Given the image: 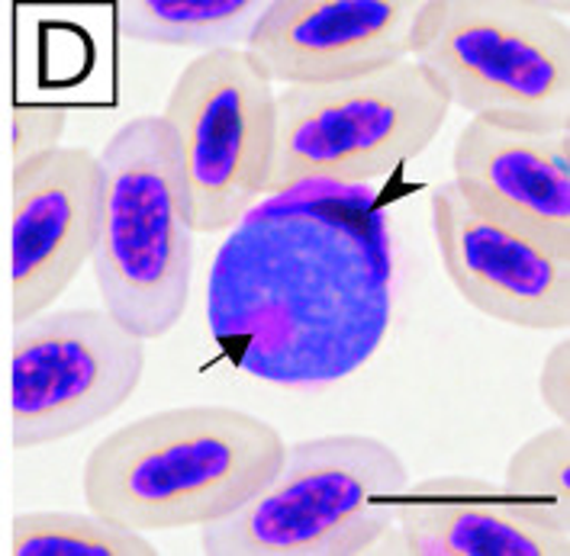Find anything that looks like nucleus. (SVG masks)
Wrapping results in <instances>:
<instances>
[{
    "label": "nucleus",
    "mask_w": 570,
    "mask_h": 556,
    "mask_svg": "<svg viewBox=\"0 0 570 556\" xmlns=\"http://www.w3.org/2000/svg\"><path fill=\"white\" fill-rule=\"evenodd\" d=\"M146 345L104 306L46 309L13 325V447L59 444L117 415L142 383Z\"/></svg>",
    "instance_id": "obj_8"
},
{
    "label": "nucleus",
    "mask_w": 570,
    "mask_h": 556,
    "mask_svg": "<svg viewBox=\"0 0 570 556\" xmlns=\"http://www.w3.org/2000/svg\"><path fill=\"white\" fill-rule=\"evenodd\" d=\"M268 197L301 187H371L416 161L451 113L449 93L413 59L330 88L274 90Z\"/></svg>",
    "instance_id": "obj_5"
},
{
    "label": "nucleus",
    "mask_w": 570,
    "mask_h": 556,
    "mask_svg": "<svg viewBox=\"0 0 570 556\" xmlns=\"http://www.w3.org/2000/svg\"><path fill=\"white\" fill-rule=\"evenodd\" d=\"M396 241L374 187H301L255 206L219 245L207 325L258 383L326 389L381 351L396 309Z\"/></svg>",
    "instance_id": "obj_1"
},
{
    "label": "nucleus",
    "mask_w": 570,
    "mask_h": 556,
    "mask_svg": "<svg viewBox=\"0 0 570 556\" xmlns=\"http://www.w3.org/2000/svg\"><path fill=\"white\" fill-rule=\"evenodd\" d=\"M451 183L487 219L570 255V126L474 117L451 148Z\"/></svg>",
    "instance_id": "obj_12"
},
{
    "label": "nucleus",
    "mask_w": 570,
    "mask_h": 556,
    "mask_svg": "<svg viewBox=\"0 0 570 556\" xmlns=\"http://www.w3.org/2000/svg\"><path fill=\"white\" fill-rule=\"evenodd\" d=\"M281 431L233 406L142 415L94 444L81 469L88 512L132 530L204 527L239 512L281 469Z\"/></svg>",
    "instance_id": "obj_2"
},
{
    "label": "nucleus",
    "mask_w": 570,
    "mask_h": 556,
    "mask_svg": "<svg viewBox=\"0 0 570 556\" xmlns=\"http://www.w3.org/2000/svg\"><path fill=\"white\" fill-rule=\"evenodd\" d=\"M268 0H126L117 7L122 39L151 49H242Z\"/></svg>",
    "instance_id": "obj_14"
},
{
    "label": "nucleus",
    "mask_w": 570,
    "mask_h": 556,
    "mask_svg": "<svg viewBox=\"0 0 570 556\" xmlns=\"http://www.w3.org/2000/svg\"><path fill=\"white\" fill-rule=\"evenodd\" d=\"M410 59L471 119L570 126V23L548 3L422 0Z\"/></svg>",
    "instance_id": "obj_6"
},
{
    "label": "nucleus",
    "mask_w": 570,
    "mask_h": 556,
    "mask_svg": "<svg viewBox=\"0 0 570 556\" xmlns=\"http://www.w3.org/2000/svg\"><path fill=\"white\" fill-rule=\"evenodd\" d=\"M100 229L90 255L100 306L142 341L171 335L194 280V219L168 122L132 117L100 148Z\"/></svg>",
    "instance_id": "obj_3"
},
{
    "label": "nucleus",
    "mask_w": 570,
    "mask_h": 556,
    "mask_svg": "<svg viewBox=\"0 0 570 556\" xmlns=\"http://www.w3.org/2000/svg\"><path fill=\"white\" fill-rule=\"evenodd\" d=\"M406 464L374 435L284 447L281 469L239 512L200 527L207 556H361L393 527Z\"/></svg>",
    "instance_id": "obj_4"
},
{
    "label": "nucleus",
    "mask_w": 570,
    "mask_h": 556,
    "mask_svg": "<svg viewBox=\"0 0 570 556\" xmlns=\"http://www.w3.org/2000/svg\"><path fill=\"white\" fill-rule=\"evenodd\" d=\"M13 556H155L142 530L94 512H20L10 527Z\"/></svg>",
    "instance_id": "obj_16"
},
{
    "label": "nucleus",
    "mask_w": 570,
    "mask_h": 556,
    "mask_svg": "<svg viewBox=\"0 0 570 556\" xmlns=\"http://www.w3.org/2000/svg\"><path fill=\"white\" fill-rule=\"evenodd\" d=\"M387 556H570V534L548 530L512 505L500 483L445 473L410 483L396 498Z\"/></svg>",
    "instance_id": "obj_13"
},
{
    "label": "nucleus",
    "mask_w": 570,
    "mask_h": 556,
    "mask_svg": "<svg viewBox=\"0 0 570 556\" xmlns=\"http://www.w3.org/2000/svg\"><path fill=\"white\" fill-rule=\"evenodd\" d=\"M422 0H268L245 56L271 85L330 88L413 56Z\"/></svg>",
    "instance_id": "obj_10"
},
{
    "label": "nucleus",
    "mask_w": 570,
    "mask_h": 556,
    "mask_svg": "<svg viewBox=\"0 0 570 556\" xmlns=\"http://www.w3.org/2000/svg\"><path fill=\"white\" fill-rule=\"evenodd\" d=\"M539 399L558 425H570V335L551 345L539 367Z\"/></svg>",
    "instance_id": "obj_18"
},
{
    "label": "nucleus",
    "mask_w": 570,
    "mask_h": 556,
    "mask_svg": "<svg viewBox=\"0 0 570 556\" xmlns=\"http://www.w3.org/2000/svg\"><path fill=\"white\" fill-rule=\"evenodd\" d=\"M500 486L525 518L570 534V425L522 440L507 460Z\"/></svg>",
    "instance_id": "obj_15"
},
{
    "label": "nucleus",
    "mask_w": 570,
    "mask_h": 556,
    "mask_svg": "<svg viewBox=\"0 0 570 556\" xmlns=\"http://www.w3.org/2000/svg\"><path fill=\"white\" fill-rule=\"evenodd\" d=\"M104 171L97 151L59 146L13 165V325L52 309L94 255Z\"/></svg>",
    "instance_id": "obj_11"
},
{
    "label": "nucleus",
    "mask_w": 570,
    "mask_h": 556,
    "mask_svg": "<svg viewBox=\"0 0 570 556\" xmlns=\"http://www.w3.org/2000/svg\"><path fill=\"white\" fill-rule=\"evenodd\" d=\"M71 110L52 100H20L13 103L10 129H13V165L36 158L42 151L61 146Z\"/></svg>",
    "instance_id": "obj_17"
},
{
    "label": "nucleus",
    "mask_w": 570,
    "mask_h": 556,
    "mask_svg": "<svg viewBox=\"0 0 570 556\" xmlns=\"http://www.w3.org/2000/svg\"><path fill=\"white\" fill-rule=\"evenodd\" d=\"M158 117L178 142L194 232L236 229L268 197L274 85L245 49L207 52L184 64Z\"/></svg>",
    "instance_id": "obj_7"
},
{
    "label": "nucleus",
    "mask_w": 570,
    "mask_h": 556,
    "mask_svg": "<svg viewBox=\"0 0 570 556\" xmlns=\"http://www.w3.org/2000/svg\"><path fill=\"white\" fill-rule=\"evenodd\" d=\"M442 270L474 312L522 331H570V255L487 219L442 180L429 200Z\"/></svg>",
    "instance_id": "obj_9"
}]
</instances>
